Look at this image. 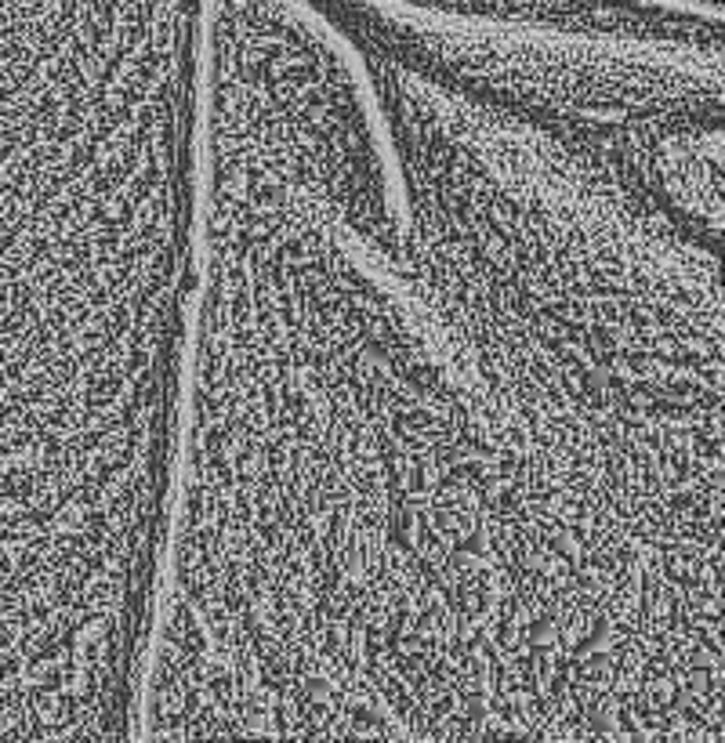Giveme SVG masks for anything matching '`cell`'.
I'll use <instances>...</instances> for the list:
<instances>
[{
	"instance_id": "1",
	"label": "cell",
	"mask_w": 725,
	"mask_h": 743,
	"mask_svg": "<svg viewBox=\"0 0 725 743\" xmlns=\"http://www.w3.org/2000/svg\"><path fill=\"white\" fill-rule=\"evenodd\" d=\"M718 729L721 424L210 142L135 739Z\"/></svg>"
},
{
	"instance_id": "2",
	"label": "cell",
	"mask_w": 725,
	"mask_h": 743,
	"mask_svg": "<svg viewBox=\"0 0 725 743\" xmlns=\"http://www.w3.org/2000/svg\"><path fill=\"white\" fill-rule=\"evenodd\" d=\"M402 8L482 18V22L559 26L581 33H624V36H675L696 44H721V15H703L660 0H392Z\"/></svg>"
},
{
	"instance_id": "3",
	"label": "cell",
	"mask_w": 725,
	"mask_h": 743,
	"mask_svg": "<svg viewBox=\"0 0 725 743\" xmlns=\"http://www.w3.org/2000/svg\"><path fill=\"white\" fill-rule=\"evenodd\" d=\"M660 4L689 8V11H703V15H721V0H660Z\"/></svg>"
}]
</instances>
